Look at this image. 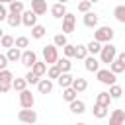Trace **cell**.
Here are the masks:
<instances>
[{
  "instance_id": "cell-1",
  "label": "cell",
  "mask_w": 125,
  "mask_h": 125,
  "mask_svg": "<svg viewBox=\"0 0 125 125\" xmlns=\"http://www.w3.org/2000/svg\"><path fill=\"white\" fill-rule=\"evenodd\" d=\"M113 35H115V31H113V27H109V25H100L96 31H94V39L96 41H100V43H111L113 41Z\"/></svg>"
},
{
  "instance_id": "cell-2",
  "label": "cell",
  "mask_w": 125,
  "mask_h": 125,
  "mask_svg": "<svg viewBox=\"0 0 125 125\" xmlns=\"http://www.w3.org/2000/svg\"><path fill=\"white\" fill-rule=\"evenodd\" d=\"M117 49H115V45L113 43H105L104 47H102V53H100V61L104 62V64H111L115 59H117Z\"/></svg>"
},
{
  "instance_id": "cell-3",
  "label": "cell",
  "mask_w": 125,
  "mask_h": 125,
  "mask_svg": "<svg viewBox=\"0 0 125 125\" xmlns=\"http://www.w3.org/2000/svg\"><path fill=\"white\" fill-rule=\"evenodd\" d=\"M41 53H43V61H45L49 66L57 64V61H59V51H57V45H45V47L41 49Z\"/></svg>"
},
{
  "instance_id": "cell-4",
  "label": "cell",
  "mask_w": 125,
  "mask_h": 125,
  "mask_svg": "<svg viewBox=\"0 0 125 125\" xmlns=\"http://www.w3.org/2000/svg\"><path fill=\"white\" fill-rule=\"evenodd\" d=\"M115 76H117V74H113L109 68H100V70L96 72V78H98L102 84H105V86H113L115 80H117Z\"/></svg>"
},
{
  "instance_id": "cell-5",
  "label": "cell",
  "mask_w": 125,
  "mask_h": 125,
  "mask_svg": "<svg viewBox=\"0 0 125 125\" xmlns=\"http://www.w3.org/2000/svg\"><path fill=\"white\" fill-rule=\"evenodd\" d=\"M18 119L21 123H27V125H33L37 121V111L35 109H20L18 111Z\"/></svg>"
},
{
  "instance_id": "cell-6",
  "label": "cell",
  "mask_w": 125,
  "mask_h": 125,
  "mask_svg": "<svg viewBox=\"0 0 125 125\" xmlns=\"http://www.w3.org/2000/svg\"><path fill=\"white\" fill-rule=\"evenodd\" d=\"M33 104H35V98L29 90H23L20 92V105L21 109H33Z\"/></svg>"
},
{
  "instance_id": "cell-7",
  "label": "cell",
  "mask_w": 125,
  "mask_h": 125,
  "mask_svg": "<svg viewBox=\"0 0 125 125\" xmlns=\"http://www.w3.org/2000/svg\"><path fill=\"white\" fill-rule=\"evenodd\" d=\"M74 27H76V16L68 12V14L62 18V33H64V35H68V33H72V31H74Z\"/></svg>"
},
{
  "instance_id": "cell-8",
  "label": "cell",
  "mask_w": 125,
  "mask_h": 125,
  "mask_svg": "<svg viewBox=\"0 0 125 125\" xmlns=\"http://www.w3.org/2000/svg\"><path fill=\"white\" fill-rule=\"evenodd\" d=\"M25 68H33V64L37 62V55H35V51H31V49H25L23 51V55H21V61H20Z\"/></svg>"
},
{
  "instance_id": "cell-9",
  "label": "cell",
  "mask_w": 125,
  "mask_h": 125,
  "mask_svg": "<svg viewBox=\"0 0 125 125\" xmlns=\"http://www.w3.org/2000/svg\"><path fill=\"white\" fill-rule=\"evenodd\" d=\"M37 14L33 12V10H25L23 14H21V21H23V25L25 27H35L37 25Z\"/></svg>"
},
{
  "instance_id": "cell-10",
  "label": "cell",
  "mask_w": 125,
  "mask_h": 125,
  "mask_svg": "<svg viewBox=\"0 0 125 125\" xmlns=\"http://www.w3.org/2000/svg\"><path fill=\"white\" fill-rule=\"evenodd\" d=\"M66 14H68V12H66V4H61V2H57V4H53V6H51V16H53V18H57V20H62Z\"/></svg>"
},
{
  "instance_id": "cell-11",
  "label": "cell",
  "mask_w": 125,
  "mask_h": 125,
  "mask_svg": "<svg viewBox=\"0 0 125 125\" xmlns=\"http://www.w3.org/2000/svg\"><path fill=\"white\" fill-rule=\"evenodd\" d=\"M125 123V111L123 109H113L109 115V125H123Z\"/></svg>"
},
{
  "instance_id": "cell-12",
  "label": "cell",
  "mask_w": 125,
  "mask_h": 125,
  "mask_svg": "<svg viewBox=\"0 0 125 125\" xmlns=\"http://www.w3.org/2000/svg\"><path fill=\"white\" fill-rule=\"evenodd\" d=\"M74 78H76V76H72L70 72H62V74L59 76V80H57V84H59V86H61V88L64 90V88H70V86H72V82H74Z\"/></svg>"
},
{
  "instance_id": "cell-13",
  "label": "cell",
  "mask_w": 125,
  "mask_h": 125,
  "mask_svg": "<svg viewBox=\"0 0 125 125\" xmlns=\"http://www.w3.org/2000/svg\"><path fill=\"white\" fill-rule=\"evenodd\" d=\"M82 21H84V25H86V27H98L100 16H98V14H94V12H88V14H84Z\"/></svg>"
},
{
  "instance_id": "cell-14",
  "label": "cell",
  "mask_w": 125,
  "mask_h": 125,
  "mask_svg": "<svg viewBox=\"0 0 125 125\" xmlns=\"http://www.w3.org/2000/svg\"><path fill=\"white\" fill-rule=\"evenodd\" d=\"M100 62H102V61H98L94 55H90V57L84 61V66H86L88 72H98V70H100Z\"/></svg>"
},
{
  "instance_id": "cell-15",
  "label": "cell",
  "mask_w": 125,
  "mask_h": 125,
  "mask_svg": "<svg viewBox=\"0 0 125 125\" xmlns=\"http://www.w3.org/2000/svg\"><path fill=\"white\" fill-rule=\"evenodd\" d=\"M31 10H33L37 16L47 14V0H31Z\"/></svg>"
},
{
  "instance_id": "cell-16",
  "label": "cell",
  "mask_w": 125,
  "mask_h": 125,
  "mask_svg": "<svg viewBox=\"0 0 125 125\" xmlns=\"http://www.w3.org/2000/svg\"><path fill=\"white\" fill-rule=\"evenodd\" d=\"M39 94H51L53 92V80L51 78H41V82L37 84Z\"/></svg>"
},
{
  "instance_id": "cell-17",
  "label": "cell",
  "mask_w": 125,
  "mask_h": 125,
  "mask_svg": "<svg viewBox=\"0 0 125 125\" xmlns=\"http://www.w3.org/2000/svg\"><path fill=\"white\" fill-rule=\"evenodd\" d=\"M113 102V98L109 96V92H100L96 96V104L98 105H104V107H109V104Z\"/></svg>"
},
{
  "instance_id": "cell-18",
  "label": "cell",
  "mask_w": 125,
  "mask_h": 125,
  "mask_svg": "<svg viewBox=\"0 0 125 125\" xmlns=\"http://www.w3.org/2000/svg\"><path fill=\"white\" fill-rule=\"evenodd\" d=\"M21 55H23V51H21V49H18V47H12V49H8V51H6V57H8V61H10V62L21 61Z\"/></svg>"
},
{
  "instance_id": "cell-19",
  "label": "cell",
  "mask_w": 125,
  "mask_h": 125,
  "mask_svg": "<svg viewBox=\"0 0 125 125\" xmlns=\"http://www.w3.org/2000/svg\"><path fill=\"white\" fill-rule=\"evenodd\" d=\"M62 100L68 102V104H72L74 100H78V92H76L72 86H70V88H64V90H62Z\"/></svg>"
},
{
  "instance_id": "cell-20",
  "label": "cell",
  "mask_w": 125,
  "mask_h": 125,
  "mask_svg": "<svg viewBox=\"0 0 125 125\" xmlns=\"http://www.w3.org/2000/svg\"><path fill=\"white\" fill-rule=\"evenodd\" d=\"M72 88L80 94V92H86L88 90V82H86V78H80V76H76L74 78V82H72Z\"/></svg>"
},
{
  "instance_id": "cell-21",
  "label": "cell",
  "mask_w": 125,
  "mask_h": 125,
  "mask_svg": "<svg viewBox=\"0 0 125 125\" xmlns=\"http://www.w3.org/2000/svg\"><path fill=\"white\" fill-rule=\"evenodd\" d=\"M102 47H104V43H100V41L92 39V41L88 43V53L96 57V55H100V53H102Z\"/></svg>"
},
{
  "instance_id": "cell-22",
  "label": "cell",
  "mask_w": 125,
  "mask_h": 125,
  "mask_svg": "<svg viewBox=\"0 0 125 125\" xmlns=\"http://www.w3.org/2000/svg\"><path fill=\"white\" fill-rule=\"evenodd\" d=\"M31 70L41 78L43 74H47V70H49V68H47V62H45V61H37V62L33 64V68H31Z\"/></svg>"
},
{
  "instance_id": "cell-23",
  "label": "cell",
  "mask_w": 125,
  "mask_h": 125,
  "mask_svg": "<svg viewBox=\"0 0 125 125\" xmlns=\"http://www.w3.org/2000/svg\"><path fill=\"white\" fill-rule=\"evenodd\" d=\"M70 111H72V113H76V115H80V113H84V111H86V104H84L82 100H74V102L70 104Z\"/></svg>"
},
{
  "instance_id": "cell-24",
  "label": "cell",
  "mask_w": 125,
  "mask_h": 125,
  "mask_svg": "<svg viewBox=\"0 0 125 125\" xmlns=\"http://www.w3.org/2000/svg\"><path fill=\"white\" fill-rule=\"evenodd\" d=\"M45 33H47V29H45V25H41V23H37L35 27H31V37H33V39H43Z\"/></svg>"
},
{
  "instance_id": "cell-25",
  "label": "cell",
  "mask_w": 125,
  "mask_h": 125,
  "mask_svg": "<svg viewBox=\"0 0 125 125\" xmlns=\"http://www.w3.org/2000/svg\"><path fill=\"white\" fill-rule=\"evenodd\" d=\"M12 88H14L16 92H23V90H27V80H25V76H23V78H14Z\"/></svg>"
},
{
  "instance_id": "cell-26",
  "label": "cell",
  "mask_w": 125,
  "mask_h": 125,
  "mask_svg": "<svg viewBox=\"0 0 125 125\" xmlns=\"http://www.w3.org/2000/svg\"><path fill=\"white\" fill-rule=\"evenodd\" d=\"M113 16H115V20H117L119 23H125V4L115 6V8H113Z\"/></svg>"
},
{
  "instance_id": "cell-27",
  "label": "cell",
  "mask_w": 125,
  "mask_h": 125,
  "mask_svg": "<svg viewBox=\"0 0 125 125\" xmlns=\"http://www.w3.org/2000/svg\"><path fill=\"white\" fill-rule=\"evenodd\" d=\"M6 23H8L10 27H18V25H21V23H23V21H21V14H10L8 20H6Z\"/></svg>"
},
{
  "instance_id": "cell-28",
  "label": "cell",
  "mask_w": 125,
  "mask_h": 125,
  "mask_svg": "<svg viewBox=\"0 0 125 125\" xmlns=\"http://www.w3.org/2000/svg\"><path fill=\"white\" fill-rule=\"evenodd\" d=\"M0 45H2L4 49H12V47H16V39H14L12 35L4 33V35H2V39H0Z\"/></svg>"
},
{
  "instance_id": "cell-29",
  "label": "cell",
  "mask_w": 125,
  "mask_h": 125,
  "mask_svg": "<svg viewBox=\"0 0 125 125\" xmlns=\"http://www.w3.org/2000/svg\"><path fill=\"white\" fill-rule=\"evenodd\" d=\"M88 57H90V53H88V45H76V59L86 61Z\"/></svg>"
},
{
  "instance_id": "cell-30",
  "label": "cell",
  "mask_w": 125,
  "mask_h": 125,
  "mask_svg": "<svg viewBox=\"0 0 125 125\" xmlns=\"http://www.w3.org/2000/svg\"><path fill=\"white\" fill-rule=\"evenodd\" d=\"M61 74H62V70L59 68V64H53V66H49V70H47V78H51V80H59Z\"/></svg>"
},
{
  "instance_id": "cell-31",
  "label": "cell",
  "mask_w": 125,
  "mask_h": 125,
  "mask_svg": "<svg viewBox=\"0 0 125 125\" xmlns=\"http://www.w3.org/2000/svg\"><path fill=\"white\" fill-rule=\"evenodd\" d=\"M92 113H94V117H98V119H104V117H107V107H104V105H94V109H92Z\"/></svg>"
},
{
  "instance_id": "cell-32",
  "label": "cell",
  "mask_w": 125,
  "mask_h": 125,
  "mask_svg": "<svg viewBox=\"0 0 125 125\" xmlns=\"http://www.w3.org/2000/svg\"><path fill=\"white\" fill-rule=\"evenodd\" d=\"M8 10H10V14H23V12H25V10H23V2H21V0L12 2V4L8 6Z\"/></svg>"
},
{
  "instance_id": "cell-33",
  "label": "cell",
  "mask_w": 125,
  "mask_h": 125,
  "mask_svg": "<svg viewBox=\"0 0 125 125\" xmlns=\"http://www.w3.org/2000/svg\"><path fill=\"white\" fill-rule=\"evenodd\" d=\"M53 45H57V47H66V45H68L66 35H64V33H57V35L53 37Z\"/></svg>"
},
{
  "instance_id": "cell-34",
  "label": "cell",
  "mask_w": 125,
  "mask_h": 125,
  "mask_svg": "<svg viewBox=\"0 0 125 125\" xmlns=\"http://www.w3.org/2000/svg\"><path fill=\"white\" fill-rule=\"evenodd\" d=\"M57 64H59V68L62 70V72H70V68H72V62H70V59H59L57 61Z\"/></svg>"
},
{
  "instance_id": "cell-35",
  "label": "cell",
  "mask_w": 125,
  "mask_h": 125,
  "mask_svg": "<svg viewBox=\"0 0 125 125\" xmlns=\"http://www.w3.org/2000/svg\"><path fill=\"white\" fill-rule=\"evenodd\" d=\"M121 94H123V88H121L119 84H113V86H109V96H111L113 100H119V98H121Z\"/></svg>"
},
{
  "instance_id": "cell-36",
  "label": "cell",
  "mask_w": 125,
  "mask_h": 125,
  "mask_svg": "<svg viewBox=\"0 0 125 125\" xmlns=\"http://www.w3.org/2000/svg\"><path fill=\"white\" fill-rule=\"evenodd\" d=\"M16 47H18V49H21V51H25V47H29V39H27L25 35L16 37Z\"/></svg>"
},
{
  "instance_id": "cell-37",
  "label": "cell",
  "mask_w": 125,
  "mask_h": 125,
  "mask_svg": "<svg viewBox=\"0 0 125 125\" xmlns=\"http://www.w3.org/2000/svg\"><path fill=\"white\" fill-rule=\"evenodd\" d=\"M109 70H111L113 74H121V72L125 70V66H123V62H119V61L115 59V61H113V62L109 64Z\"/></svg>"
},
{
  "instance_id": "cell-38",
  "label": "cell",
  "mask_w": 125,
  "mask_h": 125,
  "mask_svg": "<svg viewBox=\"0 0 125 125\" xmlns=\"http://www.w3.org/2000/svg\"><path fill=\"white\" fill-rule=\"evenodd\" d=\"M25 80H27V84H35V86H37V84L41 82V78H39V76H37V74H35L33 70H29V72L25 74Z\"/></svg>"
},
{
  "instance_id": "cell-39",
  "label": "cell",
  "mask_w": 125,
  "mask_h": 125,
  "mask_svg": "<svg viewBox=\"0 0 125 125\" xmlns=\"http://www.w3.org/2000/svg\"><path fill=\"white\" fill-rule=\"evenodd\" d=\"M90 8H92V2H90V0H82V2H78V12L88 14V12H90Z\"/></svg>"
},
{
  "instance_id": "cell-40",
  "label": "cell",
  "mask_w": 125,
  "mask_h": 125,
  "mask_svg": "<svg viewBox=\"0 0 125 125\" xmlns=\"http://www.w3.org/2000/svg\"><path fill=\"white\" fill-rule=\"evenodd\" d=\"M62 51H64V57L66 59H70V57H76V45H66V47H62Z\"/></svg>"
},
{
  "instance_id": "cell-41",
  "label": "cell",
  "mask_w": 125,
  "mask_h": 125,
  "mask_svg": "<svg viewBox=\"0 0 125 125\" xmlns=\"http://www.w3.org/2000/svg\"><path fill=\"white\" fill-rule=\"evenodd\" d=\"M0 82H14V74L10 70H0Z\"/></svg>"
},
{
  "instance_id": "cell-42",
  "label": "cell",
  "mask_w": 125,
  "mask_h": 125,
  "mask_svg": "<svg viewBox=\"0 0 125 125\" xmlns=\"http://www.w3.org/2000/svg\"><path fill=\"white\" fill-rule=\"evenodd\" d=\"M8 57L6 55H0V70H8Z\"/></svg>"
},
{
  "instance_id": "cell-43",
  "label": "cell",
  "mask_w": 125,
  "mask_h": 125,
  "mask_svg": "<svg viewBox=\"0 0 125 125\" xmlns=\"http://www.w3.org/2000/svg\"><path fill=\"white\" fill-rule=\"evenodd\" d=\"M10 88H12V82H0V92L2 94H6Z\"/></svg>"
},
{
  "instance_id": "cell-44",
  "label": "cell",
  "mask_w": 125,
  "mask_h": 125,
  "mask_svg": "<svg viewBox=\"0 0 125 125\" xmlns=\"http://www.w3.org/2000/svg\"><path fill=\"white\" fill-rule=\"evenodd\" d=\"M117 61H119V62H123V66H125V51H121V53L117 55Z\"/></svg>"
},
{
  "instance_id": "cell-45",
  "label": "cell",
  "mask_w": 125,
  "mask_h": 125,
  "mask_svg": "<svg viewBox=\"0 0 125 125\" xmlns=\"http://www.w3.org/2000/svg\"><path fill=\"white\" fill-rule=\"evenodd\" d=\"M12 2H18V0H0V4H12Z\"/></svg>"
},
{
  "instance_id": "cell-46",
  "label": "cell",
  "mask_w": 125,
  "mask_h": 125,
  "mask_svg": "<svg viewBox=\"0 0 125 125\" xmlns=\"http://www.w3.org/2000/svg\"><path fill=\"white\" fill-rule=\"evenodd\" d=\"M59 2H61V4H66V2H68V0H59Z\"/></svg>"
},
{
  "instance_id": "cell-47",
  "label": "cell",
  "mask_w": 125,
  "mask_h": 125,
  "mask_svg": "<svg viewBox=\"0 0 125 125\" xmlns=\"http://www.w3.org/2000/svg\"><path fill=\"white\" fill-rule=\"evenodd\" d=\"M90 2H92V4H96V2H100V0H90Z\"/></svg>"
},
{
  "instance_id": "cell-48",
  "label": "cell",
  "mask_w": 125,
  "mask_h": 125,
  "mask_svg": "<svg viewBox=\"0 0 125 125\" xmlns=\"http://www.w3.org/2000/svg\"><path fill=\"white\" fill-rule=\"evenodd\" d=\"M76 125H86V123H76Z\"/></svg>"
},
{
  "instance_id": "cell-49",
  "label": "cell",
  "mask_w": 125,
  "mask_h": 125,
  "mask_svg": "<svg viewBox=\"0 0 125 125\" xmlns=\"http://www.w3.org/2000/svg\"><path fill=\"white\" fill-rule=\"evenodd\" d=\"M78 2H82V0H78Z\"/></svg>"
}]
</instances>
